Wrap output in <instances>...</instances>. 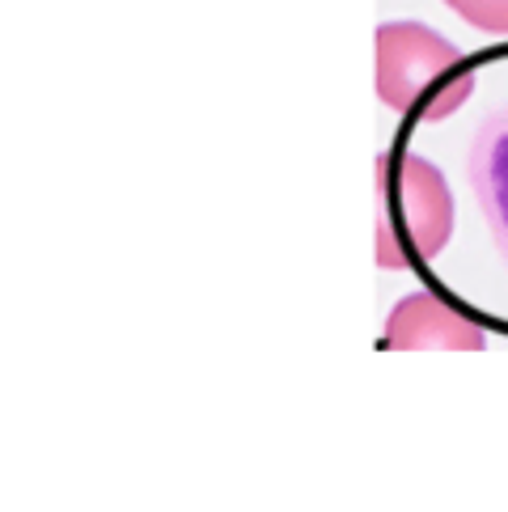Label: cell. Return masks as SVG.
Instances as JSON below:
<instances>
[{"instance_id": "cell-2", "label": "cell", "mask_w": 508, "mask_h": 512, "mask_svg": "<svg viewBox=\"0 0 508 512\" xmlns=\"http://www.w3.org/2000/svg\"><path fill=\"white\" fill-rule=\"evenodd\" d=\"M377 267L411 271L432 263L449 246L453 195L445 174L415 153H381L373 178Z\"/></svg>"}, {"instance_id": "cell-3", "label": "cell", "mask_w": 508, "mask_h": 512, "mask_svg": "<svg viewBox=\"0 0 508 512\" xmlns=\"http://www.w3.org/2000/svg\"><path fill=\"white\" fill-rule=\"evenodd\" d=\"M386 343L398 352L415 347H445V352H479L487 343L483 326L470 322L462 309L445 305L437 292H411L386 318Z\"/></svg>"}, {"instance_id": "cell-5", "label": "cell", "mask_w": 508, "mask_h": 512, "mask_svg": "<svg viewBox=\"0 0 508 512\" xmlns=\"http://www.w3.org/2000/svg\"><path fill=\"white\" fill-rule=\"evenodd\" d=\"M445 5L483 34H508V0H445Z\"/></svg>"}, {"instance_id": "cell-4", "label": "cell", "mask_w": 508, "mask_h": 512, "mask_svg": "<svg viewBox=\"0 0 508 512\" xmlns=\"http://www.w3.org/2000/svg\"><path fill=\"white\" fill-rule=\"evenodd\" d=\"M470 191L483 208L500 259L508 263V106L479 123L470 144Z\"/></svg>"}, {"instance_id": "cell-1", "label": "cell", "mask_w": 508, "mask_h": 512, "mask_svg": "<svg viewBox=\"0 0 508 512\" xmlns=\"http://www.w3.org/2000/svg\"><path fill=\"white\" fill-rule=\"evenodd\" d=\"M475 94V64L441 30L386 22L377 30V98L415 123H445Z\"/></svg>"}]
</instances>
